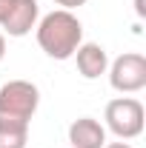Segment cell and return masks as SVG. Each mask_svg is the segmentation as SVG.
I'll list each match as a JSON object with an SVG mask.
<instances>
[{
  "mask_svg": "<svg viewBox=\"0 0 146 148\" xmlns=\"http://www.w3.org/2000/svg\"><path fill=\"white\" fill-rule=\"evenodd\" d=\"M37 29V46L52 57V60H69L74 57L77 46L83 43V23L74 12L57 9L35 26Z\"/></svg>",
  "mask_w": 146,
  "mask_h": 148,
  "instance_id": "6da1fadb",
  "label": "cell"
},
{
  "mask_svg": "<svg viewBox=\"0 0 146 148\" xmlns=\"http://www.w3.org/2000/svg\"><path fill=\"white\" fill-rule=\"evenodd\" d=\"M103 120H106L103 128H109L117 140H135L143 134V125H146L143 103L135 97H115L106 103Z\"/></svg>",
  "mask_w": 146,
  "mask_h": 148,
  "instance_id": "7a4b0ae2",
  "label": "cell"
},
{
  "mask_svg": "<svg viewBox=\"0 0 146 148\" xmlns=\"http://www.w3.org/2000/svg\"><path fill=\"white\" fill-rule=\"evenodd\" d=\"M40 106V88L29 80H9L0 88V117L29 123Z\"/></svg>",
  "mask_w": 146,
  "mask_h": 148,
  "instance_id": "3957f363",
  "label": "cell"
},
{
  "mask_svg": "<svg viewBox=\"0 0 146 148\" xmlns=\"http://www.w3.org/2000/svg\"><path fill=\"white\" fill-rule=\"evenodd\" d=\"M106 74H109V83L115 91L138 94L146 88V57L138 51H126L109 63Z\"/></svg>",
  "mask_w": 146,
  "mask_h": 148,
  "instance_id": "277c9868",
  "label": "cell"
},
{
  "mask_svg": "<svg viewBox=\"0 0 146 148\" xmlns=\"http://www.w3.org/2000/svg\"><path fill=\"white\" fill-rule=\"evenodd\" d=\"M37 17H40L37 0H12V9L6 12L0 29L9 37H26L37 26Z\"/></svg>",
  "mask_w": 146,
  "mask_h": 148,
  "instance_id": "5b68a950",
  "label": "cell"
},
{
  "mask_svg": "<svg viewBox=\"0 0 146 148\" xmlns=\"http://www.w3.org/2000/svg\"><path fill=\"white\" fill-rule=\"evenodd\" d=\"M106 128L95 117H77L69 125V148H103Z\"/></svg>",
  "mask_w": 146,
  "mask_h": 148,
  "instance_id": "8992f818",
  "label": "cell"
},
{
  "mask_svg": "<svg viewBox=\"0 0 146 148\" xmlns=\"http://www.w3.org/2000/svg\"><path fill=\"white\" fill-rule=\"evenodd\" d=\"M74 60H77L80 77H86V80H97L109 69V54L100 43H80L74 51Z\"/></svg>",
  "mask_w": 146,
  "mask_h": 148,
  "instance_id": "52a82bcc",
  "label": "cell"
},
{
  "mask_svg": "<svg viewBox=\"0 0 146 148\" xmlns=\"http://www.w3.org/2000/svg\"><path fill=\"white\" fill-rule=\"evenodd\" d=\"M29 143V123L0 117V148H26Z\"/></svg>",
  "mask_w": 146,
  "mask_h": 148,
  "instance_id": "ba28073f",
  "label": "cell"
},
{
  "mask_svg": "<svg viewBox=\"0 0 146 148\" xmlns=\"http://www.w3.org/2000/svg\"><path fill=\"white\" fill-rule=\"evenodd\" d=\"M57 6H63L66 12H72V9H80V6H86L89 0H55Z\"/></svg>",
  "mask_w": 146,
  "mask_h": 148,
  "instance_id": "9c48e42d",
  "label": "cell"
},
{
  "mask_svg": "<svg viewBox=\"0 0 146 148\" xmlns=\"http://www.w3.org/2000/svg\"><path fill=\"white\" fill-rule=\"evenodd\" d=\"M9 9H12V0H0V23H3V17H6Z\"/></svg>",
  "mask_w": 146,
  "mask_h": 148,
  "instance_id": "30bf717a",
  "label": "cell"
},
{
  "mask_svg": "<svg viewBox=\"0 0 146 148\" xmlns=\"http://www.w3.org/2000/svg\"><path fill=\"white\" fill-rule=\"evenodd\" d=\"M146 0H135V12H138V17H143L146 14V6H143Z\"/></svg>",
  "mask_w": 146,
  "mask_h": 148,
  "instance_id": "8fae6325",
  "label": "cell"
},
{
  "mask_svg": "<svg viewBox=\"0 0 146 148\" xmlns=\"http://www.w3.org/2000/svg\"><path fill=\"white\" fill-rule=\"evenodd\" d=\"M3 57H6V34L0 32V63H3Z\"/></svg>",
  "mask_w": 146,
  "mask_h": 148,
  "instance_id": "7c38bea8",
  "label": "cell"
},
{
  "mask_svg": "<svg viewBox=\"0 0 146 148\" xmlns=\"http://www.w3.org/2000/svg\"><path fill=\"white\" fill-rule=\"evenodd\" d=\"M103 148H132V145H129V143H123V140H120V143H106V145H103Z\"/></svg>",
  "mask_w": 146,
  "mask_h": 148,
  "instance_id": "4fadbf2b",
  "label": "cell"
}]
</instances>
